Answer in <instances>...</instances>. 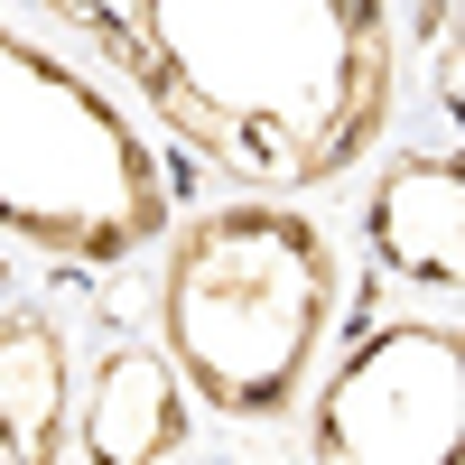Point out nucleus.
Segmentation results:
<instances>
[{
	"label": "nucleus",
	"mask_w": 465,
	"mask_h": 465,
	"mask_svg": "<svg viewBox=\"0 0 465 465\" xmlns=\"http://www.w3.org/2000/svg\"><path fill=\"white\" fill-rule=\"evenodd\" d=\"M223 177L298 196L363 159L391 112L381 0H37Z\"/></svg>",
	"instance_id": "nucleus-1"
},
{
	"label": "nucleus",
	"mask_w": 465,
	"mask_h": 465,
	"mask_svg": "<svg viewBox=\"0 0 465 465\" xmlns=\"http://www.w3.org/2000/svg\"><path fill=\"white\" fill-rule=\"evenodd\" d=\"M335 326V242L289 205H214L159 270L168 372L223 419H280Z\"/></svg>",
	"instance_id": "nucleus-2"
},
{
	"label": "nucleus",
	"mask_w": 465,
	"mask_h": 465,
	"mask_svg": "<svg viewBox=\"0 0 465 465\" xmlns=\"http://www.w3.org/2000/svg\"><path fill=\"white\" fill-rule=\"evenodd\" d=\"M159 223V168L122 103L0 19V232L74 261H122Z\"/></svg>",
	"instance_id": "nucleus-3"
},
{
	"label": "nucleus",
	"mask_w": 465,
	"mask_h": 465,
	"mask_svg": "<svg viewBox=\"0 0 465 465\" xmlns=\"http://www.w3.org/2000/svg\"><path fill=\"white\" fill-rule=\"evenodd\" d=\"M465 419V344L456 326H372L335 363L307 419V456L326 465H447Z\"/></svg>",
	"instance_id": "nucleus-4"
},
{
	"label": "nucleus",
	"mask_w": 465,
	"mask_h": 465,
	"mask_svg": "<svg viewBox=\"0 0 465 465\" xmlns=\"http://www.w3.org/2000/svg\"><path fill=\"white\" fill-rule=\"evenodd\" d=\"M363 232H372V252L391 261L401 280L456 289L465 280V168H456V149L381 168L372 205H363Z\"/></svg>",
	"instance_id": "nucleus-5"
},
{
	"label": "nucleus",
	"mask_w": 465,
	"mask_h": 465,
	"mask_svg": "<svg viewBox=\"0 0 465 465\" xmlns=\"http://www.w3.org/2000/svg\"><path fill=\"white\" fill-rule=\"evenodd\" d=\"M74 456H103V465H159L186 447V401H177V372L168 354H103L84 419H74Z\"/></svg>",
	"instance_id": "nucleus-6"
},
{
	"label": "nucleus",
	"mask_w": 465,
	"mask_h": 465,
	"mask_svg": "<svg viewBox=\"0 0 465 465\" xmlns=\"http://www.w3.org/2000/svg\"><path fill=\"white\" fill-rule=\"evenodd\" d=\"M74 344L47 317H0V456H65Z\"/></svg>",
	"instance_id": "nucleus-7"
}]
</instances>
